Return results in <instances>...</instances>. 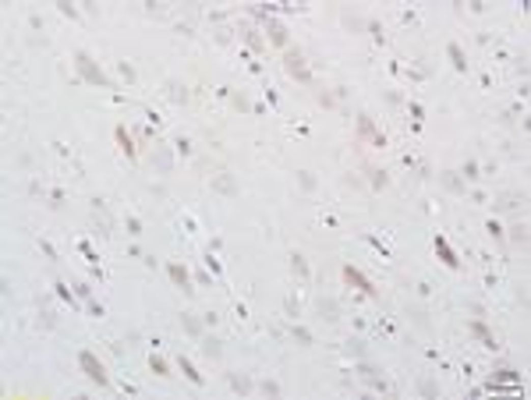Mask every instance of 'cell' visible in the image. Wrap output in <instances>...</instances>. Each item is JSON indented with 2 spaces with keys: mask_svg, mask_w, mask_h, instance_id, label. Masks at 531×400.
Segmentation results:
<instances>
[{
  "mask_svg": "<svg viewBox=\"0 0 531 400\" xmlns=\"http://www.w3.org/2000/svg\"><path fill=\"white\" fill-rule=\"evenodd\" d=\"M344 347H347V354H354V358H369V347H365V340H361V336H351Z\"/></svg>",
  "mask_w": 531,
  "mask_h": 400,
  "instance_id": "12",
  "label": "cell"
},
{
  "mask_svg": "<svg viewBox=\"0 0 531 400\" xmlns=\"http://www.w3.org/2000/svg\"><path fill=\"white\" fill-rule=\"evenodd\" d=\"M294 340H298V344H312V333H308L304 326H294Z\"/></svg>",
  "mask_w": 531,
  "mask_h": 400,
  "instance_id": "25",
  "label": "cell"
},
{
  "mask_svg": "<svg viewBox=\"0 0 531 400\" xmlns=\"http://www.w3.org/2000/svg\"><path fill=\"white\" fill-rule=\"evenodd\" d=\"M284 64H287V71H291L298 81H312V71H308V64H304L301 53H287V57H284Z\"/></svg>",
  "mask_w": 531,
  "mask_h": 400,
  "instance_id": "4",
  "label": "cell"
},
{
  "mask_svg": "<svg viewBox=\"0 0 531 400\" xmlns=\"http://www.w3.org/2000/svg\"><path fill=\"white\" fill-rule=\"evenodd\" d=\"M166 273H170V280H174L184 294H191V291H195V287H191V280H188V269H184L181 262H170V266H166Z\"/></svg>",
  "mask_w": 531,
  "mask_h": 400,
  "instance_id": "5",
  "label": "cell"
},
{
  "mask_svg": "<svg viewBox=\"0 0 531 400\" xmlns=\"http://www.w3.org/2000/svg\"><path fill=\"white\" fill-rule=\"evenodd\" d=\"M496 379H503V383H517V372H514V368H499Z\"/></svg>",
  "mask_w": 531,
  "mask_h": 400,
  "instance_id": "26",
  "label": "cell"
},
{
  "mask_svg": "<svg viewBox=\"0 0 531 400\" xmlns=\"http://www.w3.org/2000/svg\"><path fill=\"white\" fill-rule=\"evenodd\" d=\"M344 280H347L351 287H358V291H365L369 298H376V294H379V291H376V287L369 283V276H365V273H358L354 266H344Z\"/></svg>",
  "mask_w": 531,
  "mask_h": 400,
  "instance_id": "3",
  "label": "cell"
},
{
  "mask_svg": "<svg viewBox=\"0 0 531 400\" xmlns=\"http://www.w3.org/2000/svg\"><path fill=\"white\" fill-rule=\"evenodd\" d=\"M358 372H361V379H365V383H369L372 390H386V383H382L379 376H376V368H372V365H369L365 358H361V365H358Z\"/></svg>",
  "mask_w": 531,
  "mask_h": 400,
  "instance_id": "8",
  "label": "cell"
},
{
  "mask_svg": "<svg viewBox=\"0 0 531 400\" xmlns=\"http://www.w3.org/2000/svg\"><path fill=\"white\" fill-rule=\"evenodd\" d=\"M78 365H81V372H85V376H89L96 386H106V383H110L106 368L96 361V354H92V351H81V354H78Z\"/></svg>",
  "mask_w": 531,
  "mask_h": 400,
  "instance_id": "2",
  "label": "cell"
},
{
  "mask_svg": "<svg viewBox=\"0 0 531 400\" xmlns=\"http://www.w3.org/2000/svg\"><path fill=\"white\" fill-rule=\"evenodd\" d=\"M436 251H439V259H443L450 269H457V266H460V259L454 255V248L446 244V238H436Z\"/></svg>",
  "mask_w": 531,
  "mask_h": 400,
  "instance_id": "9",
  "label": "cell"
},
{
  "mask_svg": "<svg viewBox=\"0 0 531 400\" xmlns=\"http://www.w3.org/2000/svg\"><path fill=\"white\" fill-rule=\"evenodd\" d=\"M166 89H170V92H166V96H170V99H174V103H184V99H188V89H184V85H181V81H170V85H166Z\"/></svg>",
  "mask_w": 531,
  "mask_h": 400,
  "instance_id": "15",
  "label": "cell"
},
{
  "mask_svg": "<svg viewBox=\"0 0 531 400\" xmlns=\"http://www.w3.org/2000/svg\"><path fill=\"white\" fill-rule=\"evenodd\" d=\"M443 181H446V188H454V191H460V188H464V184H460V181H457L454 174H443Z\"/></svg>",
  "mask_w": 531,
  "mask_h": 400,
  "instance_id": "30",
  "label": "cell"
},
{
  "mask_svg": "<svg viewBox=\"0 0 531 400\" xmlns=\"http://www.w3.org/2000/svg\"><path fill=\"white\" fill-rule=\"evenodd\" d=\"M358 135H361V138H372V146H382V135L376 131L372 117H358Z\"/></svg>",
  "mask_w": 531,
  "mask_h": 400,
  "instance_id": "6",
  "label": "cell"
},
{
  "mask_svg": "<svg viewBox=\"0 0 531 400\" xmlns=\"http://www.w3.org/2000/svg\"><path fill=\"white\" fill-rule=\"evenodd\" d=\"M227 379H230V386H234L237 393H248V390H251V379H248V376H237V372H230Z\"/></svg>",
  "mask_w": 531,
  "mask_h": 400,
  "instance_id": "14",
  "label": "cell"
},
{
  "mask_svg": "<svg viewBox=\"0 0 531 400\" xmlns=\"http://www.w3.org/2000/svg\"><path fill=\"white\" fill-rule=\"evenodd\" d=\"M181 372H184V376H188V379H191V383H195V386H199V383H202V372H195V365H191V361H188V358H181Z\"/></svg>",
  "mask_w": 531,
  "mask_h": 400,
  "instance_id": "17",
  "label": "cell"
},
{
  "mask_svg": "<svg viewBox=\"0 0 531 400\" xmlns=\"http://www.w3.org/2000/svg\"><path fill=\"white\" fill-rule=\"evenodd\" d=\"M510 231H514L510 238L517 241V244H528V227H524V223H517V227H510Z\"/></svg>",
  "mask_w": 531,
  "mask_h": 400,
  "instance_id": "22",
  "label": "cell"
},
{
  "mask_svg": "<svg viewBox=\"0 0 531 400\" xmlns=\"http://www.w3.org/2000/svg\"><path fill=\"white\" fill-rule=\"evenodd\" d=\"M248 43H251L255 50H262V39H259V32H255V28H248Z\"/></svg>",
  "mask_w": 531,
  "mask_h": 400,
  "instance_id": "31",
  "label": "cell"
},
{
  "mask_svg": "<svg viewBox=\"0 0 531 400\" xmlns=\"http://www.w3.org/2000/svg\"><path fill=\"white\" fill-rule=\"evenodd\" d=\"M181 322H184V329H188V333H202V326H199L195 316H181Z\"/></svg>",
  "mask_w": 531,
  "mask_h": 400,
  "instance_id": "23",
  "label": "cell"
},
{
  "mask_svg": "<svg viewBox=\"0 0 531 400\" xmlns=\"http://www.w3.org/2000/svg\"><path fill=\"white\" fill-rule=\"evenodd\" d=\"M117 142H121V149H124V153L135 160V142H131V135H128L124 128H117Z\"/></svg>",
  "mask_w": 531,
  "mask_h": 400,
  "instance_id": "16",
  "label": "cell"
},
{
  "mask_svg": "<svg viewBox=\"0 0 531 400\" xmlns=\"http://www.w3.org/2000/svg\"><path fill=\"white\" fill-rule=\"evenodd\" d=\"M128 231H131V234H142V223H138V220L131 216V220H128Z\"/></svg>",
  "mask_w": 531,
  "mask_h": 400,
  "instance_id": "34",
  "label": "cell"
},
{
  "mask_svg": "<svg viewBox=\"0 0 531 400\" xmlns=\"http://www.w3.org/2000/svg\"><path fill=\"white\" fill-rule=\"evenodd\" d=\"M446 53H450V64H454L457 71H464V68H467V57H464V50H460L457 43H450V46H446Z\"/></svg>",
  "mask_w": 531,
  "mask_h": 400,
  "instance_id": "13",
  "label": "cell"
},
{
  "mask_svg": "<svg viewBox=\"0 0 531 400\" xmlns=\"http://www.w3.org/2000/svg\"><path fill=\"white\" fill-rule=\"evenodd\" d=\"M57 294H61V298H64V301H68V305H71V301H75V298H71V291H68V283H57Z\"/></svg>",
  "mask_w": 531,
  "mask_h": 400,
  "instance_id": "32",
  "label": "cell"
},
{
  "mask_svg": "<svg viewBox=\"0 0 531 400\" xmlns=\"http://www.w3.org/2000/svg\"><path fill=\"white\" fill-rule=\"evenodd\" d=\"M291 266H294V273H298L301 280H308V262H304V255L294 251V255H291Z\"/></svg>",
  "mask_w": 531,
  "mask_h": 400,
  "instance_id": "18",
  "label": "cell"
},
{
  "mask_svg": "<svg viewBox=\"0 0 531 400\" xmlns=\"http://www.w3.org/2000/svg\"><path fill=\"white\" fill-rule=\"evenodd\" d=\"M489 234H492V238H503V227H499L496 220H489Z\"/></svg>",
  "mask_w": 531,
  "mask_h": 400,
  "instance_id": "33",
  "label": "cell"
},
{
  "mask_svg": "<svg viewBox=\"0 0 531 400\" xmlns=\"http://www.w3.org/2000/svg\"><path fill=\"white\" fill-rule=\"evenodd\" d=\"M213 188L223 191V195H237V181H234L230 174H216V177H213Z\"/></svg>",
  "mask_w": 531,
  "mask_h": 400,
  "instance_id": "10",
  "label": "cell"
},
{
  "mask_svg": "<svg viewBox=\"0 0 531 400\" xmlns=\"http://www.w3.org/2000/svg\"><path fill=\"white\" fill-rule=\"evenodd\" d=\"M202 351H206L209 358H220V354H223V347H220V340H216V336H209V340L202 344Z\"/></svg>",
  "mask_w": 531,
  "mask_h": 400,
  "instance_id": "19",
  "label": "cell"
},
{
  "mask_svg": "<svg viewBox=\"0 0 531 400\" xmlns=\"http://www.w3.org/2000/svg\"><path fill=\"white\" fill-rule=\"evenodd\" d=\"M266 32H269V39H273L276 46H287V28H284V21L269 18V21H266Z\"/></svg>",
  "mask_w": 531,
  "mask_h": 400,
  "instance_id": "7",
  "label": "cell"
},
{
  "mask_svg": "<svg viewBox=\"0 0 531 400\" xmlns=\"http://www.w3.org/2000/svg\"><path fill=\"white\" fill-rule=\"evenodd\" d=\"M464 177H467V181H474V177H478V163H474V160L464 163Z\"/></svg>",
  "mask_w": 531,
  "mask_h": 400,
  "instance_id": "28",
  "label": "cell"
},
{
  "mask_svg": "<svg viewBox=\"0 0 531 400\" xmlns=\"http://www.w3.org/2000/svg\"><path fill=\"white\" fill-rule=\"evenodd\" d=\"M156 166H159V170H170V153H159V156H156Z\"/></svg>",
  "mask_w": 531,
  "mask_h": 400,
  "instance_id": "29",
  "label": "cell"
},
{
  "mask_svg": "<svg viewBox=\"0 0 531 400\" xmlns=\"http://www.w3.org/2000/svg\"><path fill=\"white\" fill-rule=\"evenodd\" d=\"M471 333H474V336H478V340H482L485 347H496V340H492V333H489V326H485V322H482V319H474V322H471Z\"/></svg>",
  "mask_w": 531,
  "mask_h": 400,
  "instance_id": "11",
  "label": "cell"
},
{
  "mask_svg": "<svg viewBox=\"0 0 531 400\" xmlns=\"http://www.w3.org/2000/svg\"><path fill=\"white\" fill-rule=\"evenodd\" d=\"M75 64H78V71H81V78H85V81H92V85H103V89L110 85V78L99 71V64H96L89 53H81V50H78V53H75Z\"/></svg>",
  "mask_w": 531,
  "mask_h": 400,
  "instance_id": "1",
  "label": "cell"
},
{
  "mask_svg": "<svg viewBox=\"0 0 531 400\" xmlns=\"http://www.w3.org/2000/svg\"><path fill=\"white\" fill-rule=\"evenodd\" d=\"M319 312H322V316H326V319H329V322L337 319V305H333L329 298H322V301H319Z\"/></svg>",
  "mask_w": 531,
  "mask_h": 400,
  "instance_id": "20",
  "label": "cell"
},
{
  "mask_svg": "<svg viewBox=\"0 0 531 400\" xmlns=\"http://www.w3.org/2000/svg\"><path fill=\"white\" fill-rule=\"evenodd\" d=\"M262 393H269V397H280V386H276L273 379H262Z\"/></svg>",
  "mask_w": 531,
  "mask_h": 400,
  "instance_id": "27",
  "label": "cell"
},
{
  "mask_svg": "<svg viewBox=\"0 0 531 400\" xmlns=\"http://www.w3.org/2000/svg\"><path fill=\"white\" fill-rule=\"evenodd\" d=\"M418 390H422L425 397H436V393H439V386H436V383H429V379H422V383H418Z\"/></svg>",
  "mask_w": 531,
  "mask_h": 400,
  "instance_id": "24",
  "label": "cell"
},
{
  "mask_svg": "<svg viewBox=\"0 0 531 400\" xmlns=\"http://www.w3.org/2000/svg\"><path fill=\"white\" fill-rule=\"evenodd\" d=\"M57 7H61V11H64L68 18H75V14H78V7H71V4H57Z\"/></svg>",
  "mask_w": 531,
  "mask_h": 400,
  "instance_id": "35",
  "label": "cell"
},
{
  "mask_svg": "<svg viewBox=\"0 0 531 400\" xmlns=\"http://www.w3.org/2000/svg\"><path fill=\"white\" fill-rule=\"evenodd\" d=\"M149 368H152V372H156V376H170V368H166V361H163V358H156V354H152V358H149Z\"/></svg>",
  "mask_w": 531,
  "mask_h": 400,
  "instance_id": "21",
  "label": "cell"
}]
</instances>
